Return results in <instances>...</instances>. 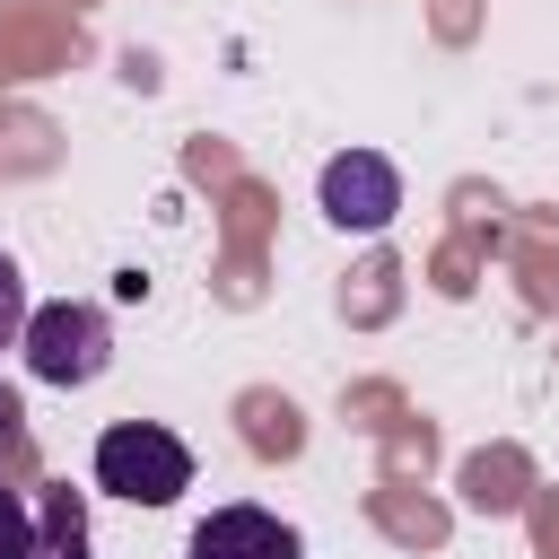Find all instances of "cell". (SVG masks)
<instances>
[{"label": "cell", "mask_w": 559, "mask_h": 559, "mask_svg": "<svg viewBox=\"0 0 559 559\" xmlns=\"http://www.w3.org/2000/svg\"><path fill=\"white\" fill-rule=\"evenodd\" d=\"M183 559H306V542H297V524H280L271 507H218V515L192 524Z\"/></svg>", "instance_id": "277c9868"}, {"label": "cell", "mask_w": 559, "mask_h": 559, "mask_svg": "<svg viewBox=\"0 0 559 559\" xmlns=\"http://www.w3.org/2000/svg\"><path fill=\"white\" fill-rule=\"evenodd\" d=\"M96 489H114L131 507H175L192 489V445L157 419H114L96 437Z\"/></svg>", "instance_id": "6da1fadb"}, {"label": "cell", "mask_w": 559, "mask_h": 559, "mask_svg": "<svg viewBox=\"0 0 559 559\" xmlns=\"http://www.w3.org/2000/svg\"><path fill=\"white\" fill-rule=\"evenodd\" d=\"M17 445H26V428H17V402L0 393V454H17Z\"/></svg>", "instance_id": "ba28073f"}, {"label": "cell", "mask_w": 559, "mask_h": 559, "mask_svg": "<svg viewBox=\"0 0 559 559\" xmlns=\"http://www.w3.org/2000/svg\"><path fill=\"white\" fill-rule=\"evenodd\" d=\"M35 559H87V515H79L70 489L35 498Z\"/></svg>", "instance_id": "5b68a950"}, {"label": "cell", "mask_w": 559, "mask_h": 559, "mask_svg": "<svg viewBox=\"0 0 559 559\" xmlns=\"http://www.w3.org/2000/svg\"><path fill=\"white\" fill-rule=\"evenodd\" d=\"M0 559H35V507L0 480Z\"/></svg>", "instance_id": "8992f818"}, {"label": "cell", "mask_w": 559, "mask_h": 559, "mask_svg": "<svg viewBox=\"0 0 559 559\" xmlns=\"http://www.w3.org/2000/svg\"><path fill=\"white\" fill-rule=\"evenodd\" d=\"M26 314H35V306H26V280H17V262L0 253V349L26 341Z\"/></svg>", "instance_id": "52a82bcc"}, {"label": "cell", "mask_w": 559, "mask_h": 559, "mask_svg": "<svg viewBox=\"0 0 559 559\" xmlns=\"http://www.w3.org/2000/svg\"><path fill=\"white\" fill-rule=\"evenodd\" d=\"M393 210H402V175H393V157L349 148V157L323 166V218H332V227L376 236V227H393Z\"/></svg>", "instance_id": "3957f363"}, {"label": "cell", "mask_w": 559, "mask_h": 559, "mask_svg": "<svg viewBox=\"0 0 559 559\" xmlns=\"http://www.w3.org/2000/svg\"><path fill=\"white\" fill-rule=\"evenodd\" d=\"M26 376L35 384H96L105 367H114V332H105V314L96 306H35L26 314Z\"/></svg>", "instance_id": "7a4b0ae2"}]
</instances>
